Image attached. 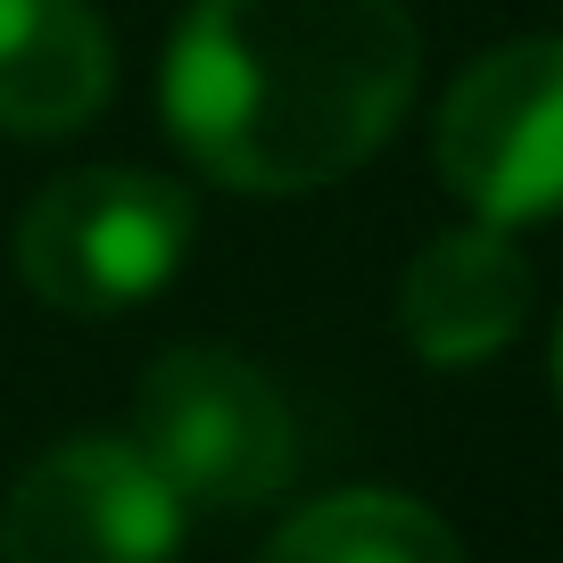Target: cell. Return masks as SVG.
<instances>
[{
	"label": "cell",
	"instance_id": "cell-1",
	"mask_svg": "<svg viewBox=\"0 0 563 563\" xmlns=\"http://www.w3.org/2000/svg\"><path fill=\"white\" fill-rule=\"evenodd\" d=\"M422 75L398 0H191L166 133L232 191H323L398 133Z\"/></svg>",
	"mask_w": 563,
	"mask_h": 563
},
{
	"label": "cell",
	"instance_id": "cell-2",
	"mask_svg": "<svg viewBox=\"0 0 563 563\" xmlns=\"http://www.w3.org/2000/svg\"><path fill=\"white\" fill-rule=\"evenodd\" d=\"M133 448L199 514H249L299 473V422L282 389L232 349L158 356L133 406Z\"/></svg>",
	"mask_w": 563,
	"mask_h": 563
},
{
	"label": "cell",
	"instance_id": "cell-3",
	"mask_svg": "<svg viewBox=\"0 0 563 563\" xmlns=\"http://www.w3.org/2000/svg\"><path fill=\"white\" fill-rule=\"evenodd\" d=\"M191 249V199L141 166L58 175L18 224V274L58 316H124L166 290Z\"/></svg>",
	"mask_w": 563,
	"mask_h": 563
},
{
	"label": "cell",
	"instance_id": "cell-4",
	"mask_svg": "<svg viewBox=\"0 0 563 563\" xmlns=\"http://www.w3.org/2000/svg\"><path fill=\"white\" fill-rule=\"evenodd\" d=\"M440 183L481 224L563 216V34H530L456 75L431 133Z\"/></svg>",
	"mask_w": 563,
	"mask_h": 563
},
{
	"label": "cell",
	"instance_id": "cell-5",
	"mask_svg": "<svg viewBox=\"0 0 563 563\" xmlns=\"http://www.w3.org/2000/svg\"><path fill=\"white\" fill-rule=\"evenodd\" d=\"M183 539V497L133 440H67L0 506L9 563H166Z\"/></svg>",
	"mask_w": 563,
	"mask_h": 563
},
{
	"label": "cell",
	"instance_id": "cell-6",
	"mask_svg": "<svg viewBox=\"0 0 563 563\" xmlns=\"http://www.w3.org/2000/svg\"><path fill=\"white\" fill-rule=\"evenodd\" d=\"M398 323L431 365H481L530 323V257L506 224H456L422 241L398 282Z\"/></svg>",
	"mask_w": 563,
	"mask_h": 563
},
{
	"label": "cell",
	"instance_id": "cell-7",
	"mask_svg": "<svg viewBox=\"0 0 563 563\" xmlns=\"http://www.w3.org/2000/svg\"><path fill=\"white\" fill-rule=\"evenodd\" d=\"M117 51L91 0H0V133L58 141L108 108Z\"/></svg>",
	"mask_w": 563,
	"mask_h": 563
},
{
	"label": "cell",
	"instance_id": "cell-8",
	"mask_svg": "<svg viewBox=\"0 0 563 563\" xmlns=\"http://www.w3.org/2000/svg\"><path fill=\"white\" fill-rule=\"evenodd\" d=\"M265 563H464L456 530L398 489H340L274 530Z\"/></svg>",
	"mask_w": 563,
	"mask_h": 563
},
{
	"label": "cell",
	"instance_id": "cell-9",
	"mask_svg": "<svg viewBox=\"0 0 563 563\" xmlns=\"http://www.w3.org/2000/svg\"><path fill=\"white\" fill-rule=\"evenodd\" d=\"M555 389H563V332H555Z\"/></svg>",
	"mask_w": 563,
	"mask_h": 563
}]
</instances>
